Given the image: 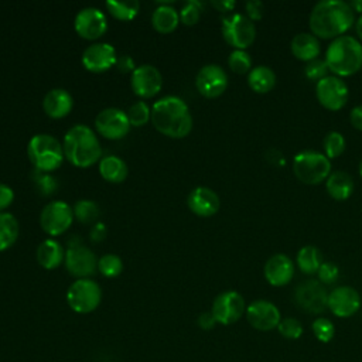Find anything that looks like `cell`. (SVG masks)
Returning <instances> with one entry per match:
<instances>
[{
    "label": "cell",
    "instance_id": "3",
    "mask_svg": "<svg viewBox=\"0 0 362 362\" xmlns=\"http://www.w3.org/2000/svg\"><path fill=\"white\" fill-rule=\"evenodd\" d=\"M64 156L76 167L95 164L102 154L95 132L86 124L72 126L64 136Z\"/></svg>",
    "mask_w": 362,
    "mask_h": 362
},
{
    "label": "cell",
    "instance_id": "1",
    "mask_svg": "<svg viewBox=\"0 0 362 362\" xmlns=\"http://www.w3.org/2000/svg\"><path fill=\"white\" fill-rule=\"evenodd\" d=\"M354 24V10L342 0L318 1L310 14V28L315 37H341Z\"/></svg>",
    "mask_w": 362,
    "mask_h": 362
},
{
    "label": "cell",
    "instance_id": "5",
    "mask_svg": "<svg viewBox=\"0 0 362 362\" xmlns=\"http://www.w3.org/2000/svg\"><path fill=\"white\" fill-rule=\"evenodd\" d=\"M27 154L33 165L41 173L57 170L65 157L58 139L47 133H38L30 139Z\"/></svg>",
    "mask_w": 362,
    "mask_h": 362
},
{
    "label": "cell",
    "instance_id": "12",
    "mask_svg": "<svg viewBox=\"0 0 362 362\" xmlns=\"http://www.w3.org/2000/svg\"><path fill=\"white\" fill-rule=\"evenodd\" d=\"M315 95L318 102L328 110H339L348 100V86L338 76H325L317 82Z\"/></svg>",
    "mask_w": 362,
    "mask_h": 362
},
{
    "label": "cell",
    "instance_id": "4",
    "mask_svg": "<svg viewBox=\"0 0 362 362\" xmlns=\"http://www.w3.org/2000/svg\"><path fill=\"white\" fill-rule=\"evenodd\" d=\"M325 62L339 76L352 75L362 68V44L351 35L337 37L327 48Z\"/></svg>",
    "mask_w": 362,
    "mask_h": 362
},
{
    "label": "cell",
    "instance_id": "45",
    "mask_svg": "<svg viewBox=\"0 0 362 362\" xmlns=\"http://www.w3.org/2000/svg\"><path fill=\"white\" fill-rule=\"evenodd\" d=\"M13 199H14L13 189L8 185L0 182V209L7 208L13 202Z\"/></svg>",
    "mask_w": 362,
    "mask_h": 362
},
{
    "label": "cell",
    "instance_id": "7",
    "mask_svg": "<svg viewBox=\"0 0 362 362\" xmlns=\"http://www.w3.org/2000/svg\"><path fill=\"white\" fill-rule=\"evenodd\" d=\"M102 300L99 284L90 279H78L66 291V301L71 310L79 314H88L98 308Z\"/></svg>",
    "mask_w": 362,
    "mask_h": 362
},
{
    "label": "cell",
    "instance_id": "48",
    "mask_svg": "<svg viewBox=\"0 0 362 362\" xmlns=\"http://www.w3.org/2000/svg\"><path fill=\"white\" fill-rule=\"evenodd\" d=\"M266 158H267V161L272 165H276V167L284 165V163H286L284 156L279 150H276V148H269L267 153H266Z\"/></svg>",
    "mask_w": 362,
    "mask_h": 362
},
{
    "label": "cell",
    "instance_id": "21",
    "mask_svg": "<svg viewBox=\"0 0 362 362\" xmlns=\"http://www.w3.org/2000/svg\"><path fill=\"white\" fill-rule=\"evenodd\" d=\"M294 276V264L291 259L283 253L273 255L264 264V277L274 287L286 286Z\"/></svg>",
    "mask_w": 362,
    "mask_h": 362
},
{
    "label": "cell",
    "instance_id": "53",
    "mask_svg": "<svg viewBox=\"0 0 362 362\" xmlns=\"http://www.w3.org/2000/svg\"><path fill=\"white\" fill-rule=\"evenodd\" d=\"M356 33H358L359 38L362 40V16L356 20Z\"/></svg>",
    "mask_w": 362,
    "mask_h": 362
},
{
    "label": "cell",
    "instance_id": "42",
    "mask_svg": "<svg viewBox=\"0 0 362 362\" xmlns=\"http://www.w3.org/2000/svg\"><path fill=\"white\" fill-rule=\"evenodd\" d=\"M317 274H318V280H320L321 283H324V284H332V283H335V281L338 280V277H339V269H338L334 263H331V262H324V263L320 266Z\"/></svg>",
    "mask_w": 362,
    "mask_h": 362
},
{
    "label": "cell",
    "instance_id": "41",
    "mask_svg": "<svg viewBox=\"0 0 362 362\" xmlns=\"http://www.w3.org/2000/svg\"><path fill=\"white\" fill-rule=\"evenodd\" d=\"M327 72H328V66H327V62L325 59H320V58H315L313 61H310L307 65H305V69H304V74L308 79L311 81H321L322 78L327 76Z\"/></svg>",
    "mask_w": 362,
    "mask_h": 362
},
{
    "label": "cell",
    "instance_id": "26",
    "mask_svg": "<svg viewBox=\"0 0 362 362\" xmlns=\"http://www.w3.org/2000/svg\"><path fill=\"white\" fill-rule=\"evenodd\" d=\"M325 187L328 194L334 199H346L351 197L354 191V181L352 177L345 171H334L328 175L325 181Z\"/></svg>",
    "mask_w": 362,
    "mask_h": 362
},
{
    "label": "cell",
    "instance_id": "11",
    "mask_svg": "<svg viewBox=\"0 0 362 362\" xmlns=\"http://www.w3.org/2000/svg\"><path fill=\"white\" fill-rule=\"evenodd\" d=\"M211 313L216 322L222 325L233 324L243 315V313H246L245 300L238 291H223L215 297Z\"/></svg>",
    "mask_w": 362,
    "mask_h": 362
},
{
    "label": "cell",
    "instance_id": "40",
    "mask_svg": "<svg viewBox=\"0 0 362 362\" xmlns=\"http://www.w3.org/2000/svg\"><path fill=\"white\" fill-rule=\"evenodd\" d=\"M202 7H204V6H202L201 1H198V0H188V1L182 6L181 11H180V18H181V21H182L184 24H187V25L195 24V23L199 20V17H201Z\"/></svg>",
    "mask_w": 362,
    "mask_h": 362
},
{
    "label": "cell",
    "instance_id": "39",
    "mask_svg": "<svg viewBox=\"0 0 362 362\" xmlns=\"http://www.w3.org/2000/svg\"><path fill=\"white\" fill-rule=\"evenodd\" d=\"M277 329H279L280 335L287 338V339H298L303 335V325H301V322L297 318H293V317L283 318L279 322Z\"/></svg>",
    "mask_w": 362,
    "mask_h": 362
},
{
    "label": "cell",
    "instance_id": "32",
    "mask_svg": "<svg viewBox=\"0 0 362 362\" xmlns=\"http://www.w3.org/2000/svg\"><path fill=\"white\" fill-rule=\"evenodd\" d=\"M106 7L112 16L120 20H132L140 7L137 0H106Z\"/></svg>",
    "mask_w": 362,
    "mask_h": 362
},
{
    "label": "cell",
    "instance_id": "38",
    "mask_svg": "<svg viewBox=\"0 0 362 362\" xmlns=\"http://www.w3.org/2000/svg\"><path fill=\"white\" fill-rule=\"evenodd\" d=\"M228 64L233 72L245 74L252 66V59H250V55L245 49H235L229 54Z\"/></svg>",
    "mask_w": 362,
    "mask_h": 362
},
{
    "label": "cell",
    "instance_id": "31",
    "mask_svg": "<svg viewBox=\"0 0 362 362\" xmlns=\"http://www.w3.org/2000/svg\"><path fill=\"white\" fill-rule=\"evenodd\" d=\"M18 238V222L14 215L0 212V250L8 249Z\"/></svg>",
    "mask_w": 362,
    "mask_h": 362
},
{
    "label": "cell",
    "instance_id": "25",
    "mask_svg": "<svg viewBox=\"0 0 362 362\" xmlns=\"http://www.w3.org/2000/svg\"><path fill=\"white\" fill-rule=\"evenodd\" d=\"M37 260L45 269L58 267L65 260L62 245L55 239H45L37 247Z\"/></svg>",
    "mask_w": 362,
    "mask_h": 362
},
{
    "label": "cell",
    "instance_id": "2",
    "mask_svg": "<svg viewBox=\"0 0 362 362\" xmlns=\"http://www.w3.org/2000/svg\"><path fill=\"white\" fill-rule=\"evenodd\" d=\"M150 119L158 132L170 137H184L192 129L189 109L184 99L175 95H167L154 102Z\"/></svg>",
    "mask_w": 362,
    "mask_h": 362
},
{
    "label": "cell",
    "instance_id": "9",
    "mask_svg": "<svg viewBox=\"0 0 362 362\" xmlns=\"http://www.w3.org/2000/svg\"><path fill=\"white\" fill-rule=\"evenodd\" d=\"M294 301L310 314H321L328 308V293L320 281L305 280L296 287Z\"/></svg>",
    "mask_w": 362,
    "mask_h": 362
},
{
    "label": "cell",
    "instance_id": "29",
    "mask_svg": "<svg viewBox=\"0 0 362 362\" xmlns=\"http://www.w3.org/2000/svg\"><path fill=\"white\" fill-rule=\"evenodd\" d=\"M178 11L170 4H160L151 14L153 27L160 33H170L178 25Z\"/></svg>",
    "mask_w": 362,
    "mask_h": 362
},
{
    "label": "cell",
    "instance_id": "16",
    "mask_svg": "<svg viewBox=\"0 0 362 362\" xmlns=\"http://www.w3.org/2000/svg\"><path fill=\"white\" fill-rule=\"evenodd\" d=\"M246 318L257 331H270L277 328L281 321L279 308L267 300H255L246 307Z\"/></svg>",
    "mask_w": 362,
    "mask_h": 362
},
{
    "label": "cell",
    "instance_id": "13",
    "mask_svg": "<svg viewBox=\"0 0 362 362\" xmlns=\"http://www.w3.org/2000/svg\"><path fill=\"white\" fill-rule=\"evenodd\" d=\"M96 130L106 139H122L130 129V122L124 110L117 107H106L95 117Z\"/></svg>",
    "mask_w": 362,
    "mask_h": 362
},
{
    "label": "cell",
    "instance_id": "15",
    "mask_svg": "<svg viewBox=\"0 0 362 362\" xmlns=\"http://www.w3.org/2000/svg\"><path fill=\"white\" fill-rule=\"evenodd\" d=\"M65 266L68 272L79 279H88L98 267V259L95 253L83 245L75 243L65 252Z\"/></svg>",
    "mask_w": 362,
    "mask_h": 362
},
{
    "label": "cell",
    "instance_id": "8",
    "mask_svg": "<svg viewBox=\"0 0 362 362\" xmlns=\"http://www.w3.org/2000/svg\"><path fill=\"white\" fill-rule=\"evenodd\" d=\"M222 35L236 49H245L255 41L256 27L247 16L233 13L222 18Z\"/></svg>",
    "mask_w": 362,
    "mask_h": 362
},
{
    "label": "cell",
    "instance_id": "54",
    "mask_svg": "<svg viewBox=\"0 0 362 362\" xmlns=\"http://www.w3.org/2000/svg\"><path fill=\"white\" fill-rule=\"evenodd\" d=\"M359 174H361V177H362V160H361V163H359Z\"/></svg>",
    "mask_w": 362,
    "mask_h": 362
},
{
    "label": "cell",
    "instance_id": "37",
    "mask_svg": "<svg viewBox=\"0 0 362 362\" xmlns=\"http://www.w3.org/2000/svg\"><path fill=\"white\" fill-rule=\"evenodd\" d=\"M313 332L320 342H329L335 335V327L328 318L320 317L313 321Z\"/></svg>",
    "mask_w": 362,
    "mask_h": 362
},
{
    "label": "cell",
    "instance_id": "24",
    "mask_svg": "<svg viewBox=\"0 0 362 362\" xmlns=\"http://www.w3.org/2000/svg\"><path fill=\"white\" fill-rule=\"evenodd\" d=\"M290 48L296 58L310 62L320 54V41L314 34L300 33L291 40Z\"/></svg>",
    "mask_w": 362,
    "mask_h": 362
},
{
    "label": "cell",
    "instance_id": "18",
    "mask_svg": "<svg viewBox=\"0 0 362 362\" xmlns=\"http://www.w3.org/2000/svg\"><path fill=\"white\" fill-rule=\"evenodd\" d=\"M132 89L141 98H150L156 95L163 86L161 72L150 64H141L132 72Z\"/></svg>",
    "mask_w": 362,
    "mask_h": 362
},
{
    "label": "cell",
    "instance_id": "14",
    "mask_svg": "<svg viewBox=\"0 0 362 362\" xmlns=\"http://www.w3.org/2000/svg\"><path fill=\"white\" fill-rule=\"evenodd\" d=\"M195 86L206 98H216L223 93L228 86V75L225 69L216 64L204 65L197 76Z\"/></svg>",
    "mask_w": 362,
    "mask_h": 362
},
{
    "label": "cell",
    "instance_id": "23",
    "mask_svg": "<svg viewBox=\"0 0 362 362\" xmlns=\"http://www.w3.org/2000/svg\"><path fill=\"white\" fill-rule=\"evenodd\" d=\"M72 106V95L64 88H54L48 90L42 99V107L45 113L55 119L66 116L71 112Z\"/></svg>",
    "mask_w": 362,
    "mask_h": 362
},
{
    "label": "cell",
    "instance_id": "50",
    "mask_svg": "<svg viewBox=\"0 0 362 362\" xmlns=\"http://www.w3.org/2000/svg\"><path fill=\"white\" fill-rule=\"evenodd\" d=\"M106 235V228L102 222H96L90 229V238L93 240H102Z\"/></svg>",
    "mask_w": 362,
    "mask_h": 362
},
{
    "label": "cell",
    "instance_id": "6",
    "mask_svg": "<svg viewBox=\"0 0 362 362\" xmlns=\"http://www.w3.org/2000/svg\"><path fill=\"white\" fill-rule=\"evenodd\" d=\"M294 175L304 184H320L331 174V163L325 154L305 150L293 158Z\"/></svg>",
    "mask_w": 362,
    "mask_h": 362
},
{
    "label": "cell",
    "instance_id": "20",
    "mask_svg": "<svg viewBox=\"0 0 362 362\" xmlns=\"http://www.w3.org/2000/svg\"><path fill=\"white\" fill-rule=\"evenodd\" d=\"M117 55L109 42H93L82 54V64L92 72H103L116 64Z\"/></svg>",
    "mask_w": 362,
    "mask_h": 362
},
{
    "label": "cell",
    "instance_id": "34",
    "mask_svg": "<svg viewBox=\"0 0 362 362\" xmlns=\"http://www.w3.org/2000/svg\"><path fill=\"white\" fill-rule=\"evenodd\" d=\"M98 270L106 276V277H116L122 273L123 270V263L122 259L115 255V253H107L103 255L99 260H98Z\"/></svg>",
    "mask_w": 362,
    "mask_h": 362
},
{
    "label": "cell",
    "instance_id": "51",
    "mask_svg": "<svg viewBox=\"0 0 362 362\" xmlns=\"http://www.w3.org/2000/svg\"><path fill=\"white\" fill-rule=\"evenodd\" d=\"M211 4L215 8H218L219 11H222V13L230 11L235 7V1L233 0H214V1H211Z\"/></svg>",
    "mask_w": 362,
    "mask_h": 362
},
{
    "label": "cell",
    "instance_id": "36",
    "mask_svg": "<svg viewBox=\"0 0 362 362\" xmlns=\"http://www.w3.org/2000/svg\"><path fill=\"white\" fill-rule=\"evenodd\" d=\"M345 150V139L339 132H329L324 137V151L328 158L341 156Z\"/></svg>",
    "mask_w": 362,
    "mask_h": 362
},
{
    "label": "cell",
    "instance_id": "46",
    "mask_svg": "<svg viewBox=\"0 0 362 362\" xmlns=\"http://www.w3.org/2000/svg\"><path fill=\"white\" fill-rule=\"evenodd\" d=\"M37 184H38V188L44 192V194H49L55 189L57 187V182H55V178L49 177V175H41L37 178Z\"/></svg>",
    "mask_w": 362,
    "mask_h": 362
},
{
    "label": "cell",
    "instance_id": "28",
    "mask_svg": "<svg viewBox=\"0 0 362 362\" xmlns=\"http://www.w3.org/2000/svg\"><path fill=\"white\" fill-rule=\"evenodd\" d=\"M99 171L106 181L122 182L127 177V164L117 156H105L99 161Z\"/></svg>",
    "mask_w": 362,
    "mask_h": 362
},
{
    "label": "cell",
    "instance_id": "44",
    "mask_svg": "<svg viewBox=\"0 0 362 362\" xmlns=\"http://www.w3.org/2000/svg\"><path fill=\"white\" fill-rule=\"evenodd\" d=\"M115 65L117 66V69H119L120 72H130V71L133 72V71L136 69V65H134L133 58H132L130 55H126V54L119 55Z\"/></svg>",
    "mask_w": 362,
    "mask_h": 362
},
{
    "label": "cell",
    "instance_id": "10",
    "mask_svg": "<svg viewBox=\"0 0 362 362\" xmlns=\"http://www.w3.org/2000/svg\"><path fill=\"white\" fill-rule=\"evenodd\" d=\"M74 219V209L65 201H51L40 214L41 228L52 236L65 232Z\"/></svg>",
    "mask_w": 362,
    "mask_h": 362
},
{
    "label": "cell",
    "instance_id": "33",
    "mask_svg": "<svg viewBox=\"0 0 362 362\" xmlns=\"http://www.w3.org/2000/svg\"><path fill=\"white\" fill-rule=\"evenodd\" d=\"M100 209L92 199H79L74 205V215L83 223H90L98 219Z\"/></svg>",
    "mask_w": 362,
    "mask_h": 362
},
{
    "label": "cell",
    "instance_id": "35",
    "mask_svg": "<svg viewBox=\"0 0 362 362\" xmlns=\"http://www.w3.org/2000/svg\"><path fill=\"white\" fill-rule=\"evenodd\" d=\"M126 115H127V119L132 126H143L144 123L148 122V119L151 116V109L148 107V105L146 102L137 100L129 106Z\"/></svg>",
    "mask_w": 362,
    "mask_h": 362
},
{
    "label": "cell",
    "instance_id": "47",
    "mask_svg": "<svg viewBox=\"0 0 362 362\" xmlns=\"http://www.w3.org/2000/svg\"><path fill=\"white\" fill-rule=\"evenodd\" d=\"M197 322L202 329H212L216 324V320H215V317L212 315L211 311H204L198 315Z\"/></svg>",
    "mask_w": 362,
    "mask_h": 362
},
{
    "label": "cell",
    "instance_id": "27",
    "mask_svg": "<svg viewBox=\"0 0 362 362\" xmlns=\"http://www.w3.org/2000/svg\"><path fill=\"white\" fill-rule=\"evenodd\" d=\"M247 83L252 90L257 93H266L276 85V74L266 65H257L250 69L247 75Z\"/></svg>",
    "mask_w": 362,
    "mask_h": 362
},
{
    "label": "cell",
    "instance_id": "19",
    "mask_svg": "<svg viewBox=\"0 0 362 362\" xmlns=\"http://www.w3.org/2000/svg\"><path fill=\"white\" fill-rule=\"evenodd\" d=\"M359 307L361 296L355 288L349 286H339L328 294V308L334 315L339 318L354 315Z\"/></svg>",
    "mask_w": 362,
    "mask_h": 362
},
{
    "label": "cell",
    "instance_id": "17",
    "mask_svg": "<svg viewBox=\"0 0 362 362\" xmlns=\"http://www.w3.org/2000/svg\"><path fill=\"white\" fill-rule=\"evenodd\" d=\"M74 25L81 37L95 40L105 34L107 28V20L102 10L96 7H83L76 13Z\"/></svg>",
    "mask_w": 362,
    "mask_h": 362
},
{
    "label": "cell",
    "instance_id": "22",
    "mask_svg": "<svg viewBox=\"0 0 362 362\" xmlns=\"http://www.w3.org/2000/svg\"><path fill=\"white\" fill-rule=\"evenodd\" d=\"M187 204L198 216H211L219 209L221 201L214 189L208 187H197L189 192Z\"/></svg>",
    "mask_w": 362,
    "mask_h": 362
},
{
    "label": "cell",
    "instance_id": "30",
    "mask_svg": "<svg viewBox=\"0 0 362 362\" xmlns=\"http://www.w3.org/2000/svg\"><path fill=\"white\" fill-rule=\"evenodd\" d=\"M322 256L315 246H303L297 253V266L305 274H314L322 264Z\"/></svg>",
    "mask_w": 362,
    "mask_h": 362
},
{
    "label": "cell",
    "instance_id": "43",
    "mask_svg": "<svg viewBox=\"0 0 362 362\" xmlns=\"http://www.w3.org/2000/svg\"><path fill=\"white\" fill-rule=\"evenodd\" d=\"M245 7H246L247 17L250 20H260L262 18L264 6H263V3L260 0H249V1H246Z\"/></svg>",
    "mask_w": 362,
    "mask_h": 362
},
{
    "label": "cell",
    "instance_id": "52",
    "mask_svg": "<svg viewBox=\"0 0 362 362\" xmlns=\"http://www.w3.org/2000/svg\"><path fill=\"white\" fill-rule=\"evenodd\" d=\"M349 6H351V8H352L354 11L362 13V0H352V1L349 3Z\"/></svg>",
    "mask_w": 362,
    "mask_h": 362
},
{
    "label": "cell",
    "instance_id": "49",
    "mask_svg": "<svg viewBox=\"0 0 362 362\" xmlns=\"http://www.w3.org/2000/svg\"><path fill=\"white\" fill-rule=\"evenodd\" d=\"M349 119L354 127H356L358 130H362V105L355 106L351 113H349Z\"/></svg>",
    "mask_w": 362,
    "mask_h": 362
}]
</instances>
